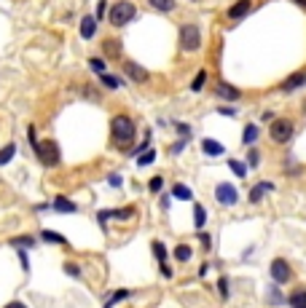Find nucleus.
<instances>
[{"label":"nucleus","instance_id":"nucleus-1","mask_svg":"<svg viewBox=\"0 0 306 308\" xmlns=\"http://www.w3.org/2000/svg\"><path fill=\"white\" fill-rule=\"evenodd\" d=\"M135 121L129 115H124V113H119V115H113V121H110V134H113V139L119 142L121 148H126L129 142L135 139Z\"/></svg>","mask_w":306,"mask_h":308},{"label":"nucleus","instance_id":"nucleus-2","mask_svg":"<svg viewBox=\"0 0 306 308\" xmlns=\"http://www.w3.org/2000/svg\"><path fill=\"white\" fill-rule=\"evenodd\" d=\"M137 16V6L135 3H129V0H119V3H113L110 6V14H108V22L113 27H124L129 25Z\"/></svg>","mask_w":306,"mask_h":308},{"label":"nucleus","instance_id":"nucleus-3","mask_svg":"<svg viewBox=\"0 0 306 308\" xmlns=\"http://www.w3.org/2000/svg\"><path fill=\"white\" fill-rule=\"evenodd\" d=\"M35 156L41 158L43 167H56L60 163V145H56L54 139H43L35 145Z\"/></svg>","mask_w":306,"mask_h":308},{"label":"nucleus","instance_id":"nucleus-4","mask_svg":"<svg viewBox=\"0 0 306 308\" xmlns=\"http://www.w3.org/2000/svg\"><path fill=\"white\" fill-rule=\"evenodd\" d=\"M202 46V30L196 25H183L180 27V49L183 51H196Z\"/></svg>","mask_w":306,"mask_h":308},{"label":"nucleus","instance_id":"nucleus-5","mask_svg":"<svg viewBox=\"0 0 306 308\" xmlns=\"http://www.w3.org/2000/svg\"><path fill=\"white\" fill-rule=\"evenodd\" d=\"M269 137H272L277 145H285V142L293 137V121L290 118H277V121L272 124V129H269Z\"/></svg>","mask_w":306,"mask_h":308},{"label":"nucleus","instance_id":"nucleus-6","mask_svg":"<svg viewBox=\"0 0 306 308\" xmlns=\"http://www.w3.org/2000/svg\"><path fill=\"white\" fill-rule=\"evenodd\" d=\"M272 279H274V284H288L290 279H293V268H290V263L288 260H282V257H277V260H272Z\"/></svg>","mask_w":306,"mask_h":308},{"label":"nucleus","instance_id":"nucleus-7","mask_svg":"<svg viewBox=\"0 0 306 308\" xmlns=\"http://www.w3.org/2000/svg\"><path fill=\"white\" fill-rule=\"evenodd\" d=\"M215 198H218V204H223V207H234L239 201V193H237V188H231L228 182H220L215 188Z\"/></svg>","mask_w":306,"mask_h":308},{"label":"nucleus","instance_id":"nucleus-8","mask_svg":"<svg viewBox=\"0 0 306 308\" xmlns=\"http://www.w3.org/2000/svg\"><path fill=\"white\" fill-rule=\"evenodd\" d=\"M124 75L126 78H132L135 84H148V70L143 65H137V62H124Z\"/></svg>","mask_w":306,"mask_h":308},{"label":"nucleus","instance_id":"nucleus-9","mask_svg":"<svg viewBox=\"0 0 306 308\" xmlns=\"http://www.w3.org/2000/svg\"><path fill=\"white\" fill-rule=\"evenodd\" d=\"M215 94H218V99H223V102H237V99L242 97V91H239L237 86L226 84V80H218V89H215Z\"/></svg>","mask_w":306,"mask_h":308},{"label":"nucleus","instance_id":"nucleus-10","mask_svg":"<svg viewBox=\"0 0 306 308\" xmlns=\"http://www.w3.org/2000/svg\"><path fill=\"white\" fill-rule=\"evenodd\" d=\"M250 0H239V3H234L231 8H228V19H234V22H237V19H244L247 14H250Z\"/></svg>","mask_w":306,"mask_h":308},{"label":"nucleus","instance_id":"nucleus-11","mask_svg":"<svg viewBox=\"0 0 306 308\" xmlns=\"http://www.w3.org/2000/svg\"><path fill=\"white\" fill-rule=\"evenodd\" d=\"M102 51L108 59H121V40L119 38H108L102 43Z\"/></svg>","mask_w":306,"mask_h":308},{"label":"nucleus","instance_id":"nucleus-12","mask_svg":"<svg viewBox=\"0 0 306 308\" xmlns=\"http://www.w3.org/2000/svg\"><path fill=\"white\" fill-rule=\"evenodd\" d=\"M97 35V16H84V22H81V38H94Z\"/></svg>","mask_w":306,"mask_h":308},{"label":"nucleus","instance_id":"nucleus-13","mask_svg":"<svg viewBox=\"0 0 306 308\" xmlns=\"http://www.w3.org/2000/svg\"><path fill=\"white\" fill-rule=\"evenodd\" d=\"M301 86H306V70H301V73H293L285 84H282V89L285 91H293V89H301Z\"/></svg>","mask_w":306,"mask_h":308},{"label":"nucleus","instance_id":"nucleus-14","mask_svg":"<svg viewBox=\"0 0 306 308\" xmlns=\"http://www.w3.org/2000/svg\"><path fill=\"white\" fill-rule=\"evenodd\" d=\"M54 209H56V212H67V215L78 212V207H75L70 198H65V196H56V198H54Z\"/></svg>","mask_w":306,"mask_h":308},{"label":"nucleus","instance_id":"nucleus-15","mask_svg":"<svg viewBox=\"0 0 306 308\" xmlns=\"http://www.w3.org/2000/svg\"><path fill=\"white\" fill-rule=\"evenodd\" d=\"M202 150L207 153V156H223V150H226V148H223L220 142H215V139H204L202 142Z\"/></svg>","mask_w":306,"mask_h":308},{"label":"nucleus","instance_id":"nucleus-16","mask_svg":"<svg viewBox=\"0 0 306 308\" xmlns=\"http://www.w3.org/2000/svg\"><path fill=\"white\" fill-rule=\"evenodd\" d=\"M288 303H290V308H306V290H296V292H290Z\"/></svg>","mask_w":306,"mask_h":308},{"label":"nucleus","instance_id":"nucleus-17","mask_svg":"<svg viewBox=\"0 0 306 308\" xmlns=\"http://www.w3.org/2000/svg\"><path fill=\"white\" fill-rule=\"evenodd\" d=\"M150 8L161 11V14H169V11H175V0H148Z\"/></svg>","mask_w":306,"mask_h":308},{"label":"nucleus","instance_id":"nucleus-18","mask_svg":"<svg viewBox=\"0 0 306 308\" xmlns=\"http://www.w3.org/2000/svg\"><path fill=\"white\" fill-rule=\"evenodd\" d=\"M255 139H258V126L255 124H247L244 134H242V145H253Z\"/></svg>","mask_w":306,"mask_h":308},{"label":"nucleus","instance_id":"nucleus-19","mask_svg":"<svg viewBox=\"0 0 306 308\" xmlns=\"http://www.w3.org/2000/svg\"><path fill=\"white\" fill-rule=\"evenodd\" d=\"M194 222H196V231H202L204 222H207V212H204L202 204H196V209H194Z\"/></svg>","mask_w":306,"mask_h":308},{"label":"nucleus","instance_id":"nucleus-20","mask_svg":"<svg viewBox=\"0 0 306 308\" xmlns=\"http://www.w3.org/2000/svg\"><path fill=\"white\" fill-rule=\"evenodd\" d=\"M175 260H180V263H188V260H191V247H185V244L175 247Z\"/></svg>","mask_w":306,"mask_h":308},{"label":"nucleus","instance_id":"nucleus-21","mask_svg":"<svg viewBox=\"0 0 306 308\" xmlns=\"http://www.w3.org/2000/svg\"><path fill=\"white\" fill-rule=\"evenodd\" d=\"M32 244H35L32 236H14V239H11V247H25V250H30Z\"/></svg>","mask_w":306,"mask_h":308},{"label":"nucleus","instance_id":"nucleus-22","mask_svg":"<svg viewBox=\"0 0 306 308\" xmlns=\"http://www.w3.org/2000/svg\"><path fill=\"white\" fill-rule=\"evenodd\" d=\"M172 196L180 198V201H191V191H188V185H175L172 188Z\"/></svg>","mask_w":306,"mask_h":308},{"label":"nucleus","instance_id":"nucleus-23","mask_svg":"<svg viewBox=\"0 0 306 308\" xmlns=\"http://www.w3.org/2000/svg\"><path fill=\"white\" fill-rule=\"evenodd\" d=\"M156 161V150H145V153H140L137 156V167H148V163Z\"/></svg>","mask_w":306,"mask_h":308},{"label":"nucleus","instance_id":"nucleus-24","mask_svg":"<svg viewBox=\"0 0 306 308\" xmlns=\"http://www.w3.org/2000/svg\"><path fill=\"white\" fill-rule=\"evenodd\" d=\"M14 156H16V145H6L3 150H0V167H3V163H8Z\"/></svg>","mask_w":306,"mask_h":308},{"label":"nucleus","instance_id":"nucleus-25","mask_svg":"<svg viewBox=\"0 0 306 308\" xmlns=\"http://www.w3.org/2000/svg\"><path fill=\"white\" fill-rule=\"evenodd\" d=\"M100 80H102V86H105V89H119V86H121V80L116 78V75H108V73H102Z\"/></svg>","mask_w":306,"mask_h":308},{"label":"nucleus","instance_id":"nucleus-26","mask_svg":"<svg viewBox=\"0 0 306 308\" xmlns=\"http://www.w3.org/2000/svg\"><path fill=\"white\" fill-rule=\"evenodd\" d=\"M41 236H43V241H51V244H67V239H65V236L54 233V231H43Z\"/></svg>","mask_w":306,"mask_h":308},{"label":"nucleus","instance_id":"nucleus-27","mask_svg":"<svg viewBox=\"0 0 306 308\" xmlns=\"http://www.w3.org/2000/svg\"><path fill=\"white\" fill-rule=\"evenodd\" d=\"M153 255H156L159 263H167V247H164L161 241H153Z\"/></svg>","mask_w":306,"mask_h":308},{"label":"nucleus","instance_id":"nucleus-28","mask_svg":"<svg viewBox=\"0 0 306 308\" xmlns=\"http://www.w3.org/2000/svg\"><path fill=\"white\" fill-rule=\"evenodd\" d=\"M129 298V290H119V292H113L110 298H108V303H105V308H110V305H116L119 300H126Z\"/></svg>","mask_w":306,"mask_h":308},{"label":"nucleus","instance_id":"nucleus-29","mask_svg":"<svg viewBox=\"0 0 306 308\" xmlns=\"http://www.w3.org/2000/svg\"><path fill=\"white\" fill-rule=\"evenodd\" d=\"M228 167H231V172L237 174L239 180H242V177H247V167H244L242 161H234V158H231V161H228Z\"/></svg>","mask_w":306,"mask_h":308},{"label":"nucleus","instance_id":"nucleus-30","mask_svg":"<svg viewBox=\"0 0 306 308\" xmlns=\"http://www.w3.org/2000/svg\"><path fill=\"white\" fill-rule=\"evenodd\" d=\"M89 67L94 70V73L102 75V73H105V59H102V56H91V59H89Z\"/></svg>","mask_w":306,"mask_h":308},{"label":"nucleus","instance_id":"nucleus-31","mask_svg":"<svg viewBox=\"0 0 306 308\" xmlns=\"http://www.w3.org/2000/svg\"><path fill=\"white\" fill-rule=\"evenodd\" d=\"M204 80H207V73H204V70H202V73H199V75L194 78V84H191V89H194V91H202V89H204Z\"/></svg>","mask_w":306,"mask_h":308},{"label":"nucleus","instance_id":"nucleus-32","mask_svg":"<svg viewBox=\"0 0 306 308\" xmlns=\"http://www.w3.org/2000/svg\"><path fill=\"white\" fill-rule=\"evenodd\" d=\"M266 191H263V185L261 182H258L255 188H253V191H250V201H253V204H258V201H261V196H263Z\"/></svg>","mask_w":306,"mask_h":308},{"label":"nucleus","instance_id":"nucleus-33","mask_svg":"<svg viewBox=\"0 0 306 308\" xmlns=\"http://www.w3.org/2000/svg\"><path fill=\"white\" fill-rule=\"evenodd\" d=\"M65 274H67V276H73V279H81V268L73 265V263H65Z\"/></svg>","mask_w":306,"mask_h":308},{"label":"nucleus","instance_id":"nucleus-34","mask_svg":"<svg viewBox=\"0 0 306 308\" xmlns=\"http://www.w3.org/2000/svg\"><path fill=\"white\" fill-rule=\"evenodd\" d=\"M161 185H164V180H161V177H153V180L148 182V188H150V193H159V191H161Z\"/></svg>","mask_w":306,"mask_h":308},{"label":"nucleus","instance_id":"nucleus-35","mask_svg":"<svg viewBox=\"0 0 306 308\" xmlns=\"http://www.w3.org/2000/svg\"><path fill=\"white\" fill-rule=\"evenodd\" d=\"M218 287H220V298H223V300H228V281H226V279H220V281H218Z\"/></svg>","mask_w":306,"mask_h":308},{"label":"nucleus","instance_id":"nucleus-36","mask_svg":"<svg viewBox=\"0 0 306 308\" xmlns=\"http://www.w3.org/2000/svg\"><path fill=\"white\" fill-rule=\"evenodd\" d=\"M19 263H22V268H25V274H27V271H30V260H27V252H25V250L19 252Z\"/></svg>","mask_w":306,"mask_h":308},{"label":"nucleus","instance_id":"nucleus-37","mask_svg":"<svg viewBox=\"0 0 306 308\" xmlns=\"http://www.w3.org/2000/svg\"><path fill=\"white\" fill-rule=\"evenodd\" d=\"M258 161H261L258 150H250V156H247V163H250V167H258Z\"/></svg>","mask_w":306,"mask_h":308},{"label":"nucleus","instance_id":"nucleus-38","mask_svg":"<svg viewBox=\"0 0 306 308\" xmlns=\"http://www.w3.org/2000/svg\"><path fill=\"white\" fill-rule=\"evenodd\" d=\"M84 97H91V99H100V94L94 91L91 86H84Z\"/></svg>","mask_w":306,"mask_h":308},{"label":"nucleus","instance_id":"nucleus-39","mask_svg":"<svg viewBox=\"0 0 306 308\" xmlns=\"http://www.w3.org/2000/svg\"><path fill=\"white\" fill-rule=\"evenodd\" d=\"M105 8H108V3H105V0H100V3H97V19L105 16Z\"/></svg>","mask_w":306,"mask_h":308},{"label":"nucleus","instance_id":"nucleus-40","mask_svg":"<svg viewBox=\"0 0 306 308\" xmlns=\"http://www.w3.org/2000/svg\"><path fill=\"white\" fill-rule=\"evenodd\" d=\"M108 182H110L113 188H119V185H121V177H119V174H110V180H108Z\"/></svg>","mask_w":306,"mask_h":308},{"label":"nucleus","instance_id":"nucleus-41","mask_svg":"<svg viewBox=\"0 0 306 308\" xmlns=\"http://www.w3.org/2000/svg\"><path fill=\"white\" fill-rule=\"evenodd\" d=\"M161 274H164V276H167V279H169V276H172V268H169L167 263H161Z\"/></svg>","mask_w":306,"mask_h":308},{"label":"nucleus","instance_id":"nucleus-42","mask_svg":"<svg viewBox=\"0 0 306 308\" xmlns=\"http://www.w3.org/2000/svg\"><path fill=\"white\" fill-rule=\"evenodd\" d=\"M3 308H27V305L19 303V300H14V303H8V305H3Z\"/></svg>","mask_w":306,"mask_h":308},{"label":"nucleus","instance_id":"nucleus-43","mask_svg":"<svg viewBox=\"0 0 306 308\" xmlns=\"http://www.w3.org/2000/svg\"><path fill=\"white\" fill-rule=\"evenodd\" d=\"M199 239H202V244H204V250H207V247H209V236H207V233H199Z\"/></svg>","mask_w":306,"mask_h":308},{"label":"nucleus","instance_id":"nucleus-44","mask_svg":"<svg viewBox=\"0 0 306 308\" xmlns=\"http://www.w3.org/2000/svg\"><path fill=\"white\" fill-rule=\"evenodd\" d=\"M296 3H298L301 8H306V0H296Z\"/></svg>","mask_w":306,"mask_h":308},{"label":"nucleus","instance_id":"nucleus-45","mask_svg":"<svg viewBox=\"0 0 306 308\" xmlns=\"http://www.w3.org/2000/svg\"><path fill=\"white\" fill-rule=\"evenodd\" d=\"M303 113H306V99H303Z\"/></svg>","mask_w":306,"mask_h":308}]
</instances>
